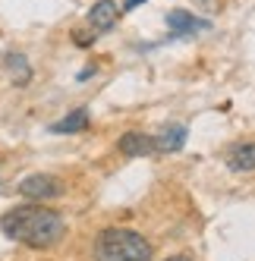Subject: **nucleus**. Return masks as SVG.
Masks as SVG:
<instances>
[{
	"label": "nucleus",
	"instance_id": "f257e3e1",
	"mask_svg": "<svg viewBox=\"0 0 255 261\" xmlns=\"http://www.w3.org/2000/svg\"><path fill=\"white\" fill-rule=\"evenodd\" d=\"M0 230L7 239H16L32 249H50L57 246L66 233V223L57 211L41 208V204H19L0 217Z\"/></svg>",
	"mask_w": 255,
	"mask_h": 261
},
{
	"label": "nucleus",
	"instance_id": "f03ea898",
	"mask_svg": "<svg viewBox=\"0 0 255 261\" xmlns=\"http://www.w3.org/2000/svg\"><path fill=\"white\" fill-rule=\"evenodd\" d=\"M95 258L98 261H151V242L136 230L111 227L98 236Z\"/></svg>",
	"mask_w": 255,
	"mask_h": 261
},
{
	"label": "nucleus",
	"instance_id": "7ed1b4c3",
	"mask_svg": "<svg viewBox=\"0 0 255 261\" xmlns=\"http://www.w3.org/2000/svg\"><path fill=\"white\" fill-rule=\"evenodd\" d=\"M19 192L32 201H47V198H57L63 195V182L57 176H50V173H32L19 182Z\"/></svg>",
	"mask_w": 255,
	"mask_h": 261
},
{
	"label": "nucleus",
	"instance_id": "20e7f679",
	"mask_svg": "<svg viewBox=\"0 0 255 261\" xmlns=\"http://www.w3.org/2000/svg\"><path fill=\"white\" fill-rule=\"evenodd\" d=\"M167 29L173 32V38H183V35H195V32H208L211 22L198 19V16L186 13V10H170L167 13Z\"/></svg>",
	"mask_w": 255,
	"mask_h": 261
},
{
	"label": "nucleus",
	"instance_id": "39448f33",
	"mask_svg": "<svg viewBox=\"0 0 255 261\" xmlns=\"http://www.w3.org/2000/svg\"><path fill=\"white\" fill-rule=\"evenodd\" d=\"M117 16H120V7L114 0H98V4L88 10V25H92V32H107V29H114Z\"/></svg>",
	"mask_w": 255,
	"mask_h": 261
},
{
	"label": "nucleus",
	"instance_id": "423d86ee",
	"mask_svg": "<svg viewBox=\"0 0 255 261\" xmlns=\"http://www.w3.org/2000/svg\"><path fill=\"white\" fill-rule=\"evenodd\" d=\"M120 151L126 158H142V154H151L155 151V139L145 136V133H126L120 139Z\"/></svg>",
	"mask_w": 255,
	"mask_h": 261
},
{
	"label": "nucleus",
	"instance_id": "0eeeda50",
	"mask_svg": "<svg viewBox=\"0 0 255 261\" xmlns=\"http://www.w3.org/2000/svg\"><path fill=\"white\" fill-rule=\"evenodd\" d=\"M227 164H230V170H236V173H249V170H255V142L236 145L233 151H230V158H227Z\"/></svg>",
	"mask_w": 255,
	"mask_h": 261
},
{
	"label": "nucleus",
	"instance_id": "6e6552de",
	"mask_svg": "<svg viewBox=\"0 0 255 261\" xmlns=\"http://www.w3.org/2000/svg\"><path fill=\"white\" fill-rule=\"evenodd\" d=\"M183 145H186V126H170L155 139V148H161V151H180Z\"/></svg>",
	"mask_w": 255,
	"mask_h": 261
},
{
	"label": "nucleus",
	"instance_id": "1a4fd4ad",
	"mask_svg": "<svg viewBox=\"0 0 255 261\" xmlns=\"http://www.w3.org/2000/svg\"><path fill=\"white\" fill-rule=\"evenodd\" d=\"M85 126H88V110L79 107V110H72L69 117H63V120L54 123V126H50V133H82Z\"/></svg>",
	"mask_w": 255,
	"mask_h": 261
},
{
	"label": "nucleus",
	"instance_id": "9d476101",
	"mask_svg": "<svg viewBox=\"0 0 255 261\" xmlns=\"http://www.w3.org/2000/svg\"><path fill=\"white\" fill-rule=\"evenodd\" d=\"M7 66H10L13 79L19 82V85H26V82H29L32 69H29V63H26V57H22V54H10V57H7Z\"/></svg>",
	"mask_w": 255,
	"mask_h": 261
},
{
	"label": "nucleus",
	"instance_id": "9b49d317",
	"mask_svg": "<svg viewBox=\"0 0 255 261\" xmlns=\"http://www.w3.org/2000/svg\"><path fill=\"white\" fill-rule=\"evenodd\" d=\"M139 4H145V0H126V10H133V7H139Z\"/></svg>",
	"mask_w": 255,
	"mask_h": 261
},
{
	"label": "nucleus",
	"instance_id": "f8f14e48",
	"mask_svg": "<svg viewBox=\"0 0 255 261\" xmlns=\"http://www.w3.org/2000/svg\"><path fill=\"white\" fill-rule=\"evenodd\" d=\"M167 261H192V258H186V255H173V258H167Z\"/></svg>",
	"mask_w": 255,
	"mask_h": 261
}]
</instances>
